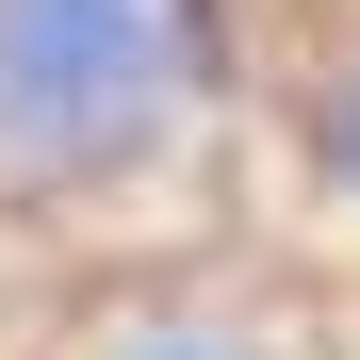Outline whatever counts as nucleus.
<instances>
[{
    "mask_svg": "<svg viewBox=\"0 0 360 360\" xmlns=\"http://www.w3.org/2000/svg\"><path fill=\"white\" fill-rule=\"evenodd\" d=\"M98 360H246V344H229L213 311H131V328H115Z\"/></svg>",
    "mask_w": 360,
    "mask_h": 360,
    "instance_id": "obj_3",
    "label": "nucleus"
},
{
    "mask_svg": "<svg viewBox=\"0 0 360 360\" xmlns=\"http://www.w3.org/2000/svg\"><path fill=\"white\" fill-rule=\"evenodd\" d=\"M213 66V0H0V164H131Z\"/></svg>",
    "mask_w": 360,
    "mask_h": 360,
    "instance_id": "obj_1",
    "label": "nucleus"
},
{
    "mask_svg": "<svg viewBox=\"0 0 360 360\" xmlns=\"http://www.w3.org/2000/svg\"><path fill=\"white\" fill-rule=\"evenodd\" d=\"M311 164H328V197L360 213V49H344V66L311 82Z\"/></svg>",
    "mask_w": 360,
    "mask_h": 360,
    "instance_id": "obj_2",
    "label": "nucleus"
}]
</instances>
